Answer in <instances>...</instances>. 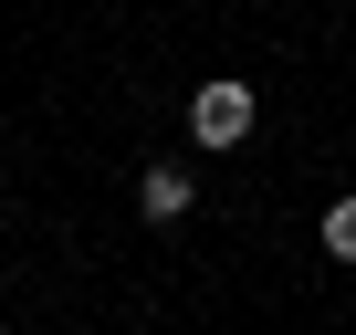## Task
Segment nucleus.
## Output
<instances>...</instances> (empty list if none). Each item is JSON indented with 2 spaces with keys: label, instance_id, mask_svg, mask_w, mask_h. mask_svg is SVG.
<instances>
[{
  "label": "nucleus",
  "instance_id": "nucleus-1",
  "mask_svg": "<svg viewBox=\"0 0 356 335\" xmlns=\"http://www.w3.org/2000/svg\"><path fill=\"white\" fill-rule=\"evenodd\" d=\"M252 115H262V105H252V84H231V74L189 95V136H200V147H241V136H252Z\"/></svg>",
  "mask_w": 356,
  "mask_h": 335
},
{
  "label": "nucleus",
  "instance_id": "nucleus-2",
  "mask_svg": "<svg viewBox=\"0 0 356 335\" xmlns=\"http://www.w3.org/2000/svg\"><path fill=\"white\" fill-rule=\"evenodd\" d=\"M136 210L147 220H178V210H189V168H136Z\"/></svg>",
  "mask_w": 356,
  "mask_h": 335
},
{
  "label": "nucleus",
  "instance_id": "nucleus-3",
  "mask_svg": "<svg viewBox=\"0 0 356 335\" xmlns=\"http://www.w3.org/2000/svg\"><path fill=\"white\" fill-rule=\"evenodd\" d=\"M325 252H335V262H356V199H335V210H325Z\"/></svg>",
  "mask_w": 356,
  "mask_h": 335
}]
</instances>
